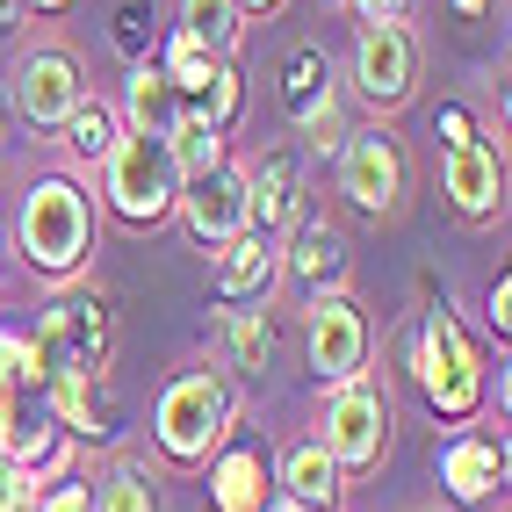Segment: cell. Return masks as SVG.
I'll return each instance as SVG.
<instances>
[{
	"label": "cell",
	"mask_w": 512,
	"mask_h": 512,
	"mask_svg": "<svg viewBox=\"0 0 512 512\" xmlns=\"http://www.w3.org/2000/svg\"><path fill=\"white\" fill-rule=\"evenodd\" d=\"M174 210L188 217V231L195 238H238L246 231V174L238 166H210V174H195V181H181V202Z\"/></svg>",
	"instance_id": "9"
},
{
	"label": "cell",
	"mask_w": 512,
	"mask_h": 512,
	"mask_svg": "<svg viewBox=\"0 0 512 512\" xmlns=\"http://www.w3.org/2000/svg\"><path fill=\"white\" fill-rule=\"evenodd\" d=\"M29 354H37V383L44 375H80V383H101V368H109V303L101 296H65L44 311L37 339H29Z\"/></svg>",
	"instance_id": "2"
},
{
	"label": "cell",
	"mask_w": 512,
	"mask_h": 512,
	"mask_svg": "<svg viewBox=\"0 0 512 512\" xmlns=\"http://www.w3.org/2000/svg\"><path fill=\"white\" fill-rule=\"evenodd\" d=\"M455 8H462V15H484V8H491V0H455Z\"/></svg>",
	"instance_id": "35"
},
{
	"label": "cell",
	"mask_w": 512,
	"mask_h": 512,
	"mask_svg": "<svg viewBox=\"0 0 512 512\" xmlns=\"http://www.w3.org/2000/svg\"><path fill=\"white\" fill-rule=\"evenodd\" d=\"M181 37H195L210 58H224L238 44V8L231 0H181Z\"/></svg>",
	"instance_id": "22"
},
{
	"label": "cell",
	"mask_w": 512,
	"mask_h": 512,
	"mask_svg": "<svg viewBox=\"0 0 512 512\" xmlns=\"http://www.w3.org/2000/svg\"><path fill=\"white\" fill-rule=\"evenodd\" d=\"M289 267H296V282H311V289L318 282H339V267H347V238H339L332 224H303Z\"/></svg>",
	"instance_id": "20"
},
{
	"label": "cell",
	"mask_w": 512,
	"mask_h": 512,
	"mask_svg": "<svg viewBox=\"0 0 512 512\" xmlns=\"http://www.w3.org/2000/svg\"><path fill=\"white\" fill-rule=\"evenodd\" d=\"M282 484H289L296 512H332V505H339V469H332L325 448H296V455L282 462Z\"/></svg>",
	"instance_id": "18"
},
{
	"label": "cell",
	"mask_w": 512,
	"mask_h": 512,
	"mask_svg": "<svg viewBox=\"0 0 512 512\" xmlns=\"http://www.w3.org/2000/svg\"><path fill=\"white\" fill-rule=\"evenodd\" d=\"M217 65H224V58H210L195 37H181V29H174V44H166V65H159V73H166V87L181 94V109H195L202 87L217 80Z\"/></svg>",
	"instance_id": "19"
},
{
	"label": "cell",
	"mask_w": 512,
	"mask_h": 512,
	"mask_svg": "<svg viewBox=\"0 0 512 512\" xmlns=\"http://www.w3.org/2000/svg\"><path fill=\"white\" fill-rule=\"evenodd\" d=\"M267 275H275V253H267V238H253V231L224 238V260H217V296H224V303L260 296Z\"/></svg>",
	"instance_id": "15"
},
{
	"label": "cell",
	"mask_w": 512,
	"mask_h": 512,
	"mask_svg": "<svg viewBox=\"0 0 512 512\" xmlns=\"http://www.w3.org/2000/svg\"><path fill=\"white\" fill-rule=\"evenodd\" d=\"M15 238H22V260L37 275H73L87 260V238H94V210L73 181H29L22 195V217H15Z\"/></svg>",
	"instance_id": "1"
},
{
	"label": "cell",
	"mask_w": 512,
	"mask_h": 512,
	"mask_svg": "<svg viewBox=\"0 0 512 512\" xmlns=\"http://www.w3.org/2000/svg\"><path fill=\"white\" fill-rule=\"evenodd\" d=\"M22 22V0H0V29H15Z\"/></svg>",
	"instance_id": "34"
},
{
	"label": "cell",
	"mask_w": 512,
	"mask_h": 512,
	"mask_svg": "<svg viewBox=\"0 0 512 512\" xmlns=\"http://www.w3.org/2000/svg\"><path fill=\"white\" fill-rule=\"evenodd\" d=\"M505 303H512V282H498V289H491V325H498V332H505Z\"/></svg>",
	"instance_id": "32"
},
{
	"label": "cell",
	"mask_w": 512,
	"mask_h": 512,
	"mask_svg": "<svg viewBox=\"0 0 512 512\" xmlns=\"http://www.w3.org/2000/svg\"><path fill=\"white\" fill-rule=\"evenodd\" d=\"M296 188H303V181H296V159H289V152H267L253 174H246V224H267V231L289 224Z\"/></svg>",
	"instance_id": "14"
},
{
	"label": "cell",
	"mask_w": 512,
	"mask_h": 512,
	"mask_svg": "<svg viewBox=\"0 0 512 512\" xmlns=\"http://www.w3.org/2000/svg\"><path fill=\"white\" fill-rule=\"evenodd\" d=\"M166 152H174L181 181H195V174H210V166H224V130H210L202 116H181L166 130Z\"/></svg>",
	"instance_id": "21"
},
{
	"label": "cell",
	"mask_w": 512,
	"mask_h": 512,
	"mask_svg": "<svg viewBox=\"0 0 512 512\" xmlns=\"http://www.w3.org/2000/svg\"><path fill=\"white\" fill-rule=\"evenodd\" d=\"M339 188H347L354 210H397L404 159H397V145L383 138V130H368V138H354L347 152H339Z\"/></svg>",
	"instance_id": "11"
},
{
	"label": "cell",
	"mask_w": 512,
	"mask_h": 512,
	"mask_svg": "<svg viewBox=\"0 0 512 512\" xmlns=\"http://www.w3.org/2000/svg\"><path fill=\"white\" fill-rule=\"evenodd\" d=\"M296 123L311 130V145H318V152H332V145H339V101H332V94H325V101H311V109H303Z\"/></svg>",
	"instance_id": "27"
},
{
	"label": "cell",
	"mask_w": 512,
	"mask_h": 512,
	"mask_svg": "<svg viewBox=\"0 0 512 512\" xmlns=\"http://www.w3.org/2000/svg\"><path fill=\"white\" fill-rule=\"evenodd\" d=\"M238 15H267V8H282V0H231Z\"/></svg>",
	"instance_id": "33"
},
{
	"label": "cell",
	"mask_w": 512,
	"mask_h": 512,
	"mask_svg": "<svg viewBox=\"0 0 512 512\" xmlns=\"http://www.w3.org/2000/svg\"><path fill=\"white\" fill-rule=\"evenodd\" d=\"M73 101H87V94H80V65L65 51H29L15 65V109H22V123H65Z\"/></svg>",
	"instance_id": "10"
},
{
	"label": "cell",
	"mask_w": 512,
	"mask_h": 512,
	"mask_svg": "<svg viewBox=\"0 0 512 512\" xmlns=\"http://www.w3.org/2000/svg\"><path fill=\"white\" fill-rule=\"evenodd\" d=\"M231 361L238 368H267V318L260 311H231Z\"/></svg>",
	"instance_id": "26"
},
{
	"label": "cell",
	"mask_w": 512,
	"mask_h": 512,
	"mask_svg": "<svg viewBox=\"0 0 512 512\" xmlns=\"http://www.w3.org/2000/svg\"><path fill=\"white\" fill-rule=\"evenodd\" d=\"M303 354H311V368L325 375V383H354L361 361H368V325L354 311V296H318L311 303V325H303Z\"/></svg>",
	"instance_id": "7"
},
{
	"label": "cell",
	"mask_w": 512,
	"mask_h": 512,
	"mask_svg": "<svg viewBox=\"0 0 512 512\" xmlns=\"http://www.w3.org/2000/svg\"><path fill=\"white\" fill-rule=\"evenodd\" d=\"M109 202L130 224H159L166 210H174L181 202V166H174V152H166V138H145V130L116 138V152H109Z\"/></svg>",
	"instance_id": "3"
},
{
	"label": "cell",
	"mask_w": 512,
	"mask_h": 512,
	"mask_svg": "<svg viewBox=\"0 0 512 512\" xmlns=\"http://www.w3.org/2000/svg\"><path fill=\"white\" fill-rule=\"evenodd\" d=\"M440 130H448V145H469V116L462 109H440Z\"/></svg>",
	"instance_id": "31"
},
{
	"label": "cell",
	"mask_w": 512,
	"mask_h": 512,
	"mask_svg": "<svg viewBox=\"0 0 512 512\" xmlns=\"http://www.w3.org/2000/svg\"><path fill=\"white\" fill-rule=\"evenodd\" d=\"M224 426H231V390L217 383L210 368L166 383V397H159V448L174 462H202L224 440Z\"/></svg>",
	"instance_id": "4"
},
{
	"label": "cell",
	"mask_w": 512,
	"mask_h": 512,
	"mask_svg": "<svg viewBox=\"0 0 512 512\" xmlns=\"http://www.w3.org/2000/svg\"><path fill=\"white\" fill-rule=\"evenodd\" d=\"M22 8H65V0H22Z\"/></svg>",
	"instance_id": "36"
},
{
	"label": "cell",
	"mask_w": 512,
	"mask_h": 512,
	"mask_svg": "<svg viewBox=\"0 0 512 512\" xmlns=\"http://www.w3.org/2000/svg\"><path fill=\"white\" fill-rule=\"evenodd\" d=\"M65 145L80 159H109L116 152V116L101 109V101H73V116H65Z\"/></svg>",
	"instance_id": "23"
},
{
	"label": "cell",
	"mask_w": 512,
	"mask_h": 512,
	"mask_svg": "<svg viewBox=\"0 0 512 512\" xmlns=\"http://www.w3.org/2000/svg\"><path fill=\"white\" fill-rule=\"evenodd\" d=\"M498 476H505V455H498V440H476V433H462L448 455H440V484H448L455 498H491L498 491Z\"/></svg>",
	"instance_id": "13"
},
{
	"label": "cell",
	"mask_w": 512,
	"mask_h": 512,
	"mask_svg": "<svg viewBox=\"0 0 512 512\" xmlns=\"http://www.w3.org/2000/svg\"><path fill=\"white\" fill-rule=\"evenodd\" d=\"M419 383H426V397H433V412H448V419L476 412V397H484V368H476L469 339L455 332L448 311L426 318V339H419Z\"/></svg>",
	"instance_id": "5"
},
{
	"label": "cell",
	"mask_w": 512,
	"mask_h": 512,
	"mask_svg": "<svg viewBox=\"0 0 512 512\" xmlns=\"http://www.w3.org/2000/svg\"><path fill=\"white\" fill-rule=\"evenodd\" d=\"M130 130H145V138H166V130H174L188 109H181V94L166 87V73L159 65H138V73H130Z\"/></svg>",
	"instance_id": "17"
},
{
	"label": "cell",
	"mask_w": 512,
	"mask_h": 512,
	"mask_svg": "<svg viewBox=\"0 0 512 512\" xmlns=\"http://www.w3.org/2000/svg\"><path fill=\"white\" fill-rule=\"evenodd\" d=\"M383 440H390V404L368 383H339L332 404H325V440H318L332 455V469H368L383 455Z\"/></svg>",
	"instance_id": "6"
},
{
	"label": "cell",
	"mask_w": 512,
	"mask_h": 512,
	"mask_svg": "<svg viewBox=\"0 0 512 512\" xmlns=\"http://www.w3.org/2000/svg\"><path fill=\"white\" fill-rule=\"evenodd\" d=\"M94 512H159V498H152V484H145V469H116L109 484L94 491Z\"/></svg>",
	"instance_id": "24"
},
{
	"label": "cell",
	"mask_w": 512,
	"mask_h": 512,
	"mask_svg": "<svg viewBox=\"0 0 512 512\" xmlns=\"http://www.w3.org/2000/svg\"><path fill=\"white\" fill-rule=\"evenodd\" d=\"M29 505V469L0 455V512H22Z\"/></svg>",
	"instance_id": "28"
},
{
	"label": "cell",
	"mask_w": 512,
	"mask_h": 512,
	"mask_svg": "<svg viewBox=\"0 0 512 512\" xmlns=\"http://www.w3.org/2000/svg\"><path fill=\"white\" fill-rule=\"evenodd\" d=\"M44 512H94V491H87V484H58V491L44 498Z\"/></svg>",
	"instance_id": "29"
},
{
	"label": "cell",
	"mask_w": 512,
	"mask_h": 512,
	"mask_svg": "<svg viewBox=\"0 0 512 512\" xmlns=\"http://www.w3.org/2000/svg\"><path fill=\"white\" fill-rule=\"evenodd\" d=\"M354 8H361V22H404L412 0H354Z\"/></svg>",
	"instance_id": "30"
},
{
	"label": "cell",
	"mask_w": 512,
	"mask_h": 512,
	"mask_svg": "<svg viewBox=\"0 0 512 512\" xmlns=\"http://www.w3.org/2000/svg\"><path fill=\"white\" fill-rule=\"evenodd\" d=\"M412 73H419V51H412V37H404V22H368L361 44H354L361 94L383 101V109H397V101L412 94Z\"/></svg>",
	"instance_id": "8"
},
{
	"label": "cell",
	"mask_w": 512,
	"mask_h": 512,
	"mask_svg": "<svg viewBox=\"0 0 512 512\" xmlns=\"http://www.w3.org/2000/svg\"><path fill=\"white\" fill-rule=\"evenodd\" d=\"M210 498H217V512H267V462L253 448H231L210 469Z\"/></svg>",
	"instance_id": "16"
},
{
	"label": "cell",
	"mask_w": 512,
	"mask_h": 512,
	"mask_svg": "<svg viewBox=\"0 0 512 512\" xmlns=\"http://www.w3.org/2000/svg\"><path fill=\"white\" fill-rule=\"evenodd\" d=\"M448 195L462 217H491L498 210V152L491 145H448Z\"/></svg>",
	"instance_id": "12"
},
{
	"label": "cell",
	"mask_w": 512,
	"mask_h": 512,
	"mask_svg": "<svg viewBox=\"0 0 512 512\" xmlns=\"http://www.w3.org/2000/svg\"><path fill=\"white\" fill-rule=\"evenodd\" d=\"M289 109L303 116V109H311V101H325V51H296L289 58Z\"/></svg>",
	"instance_id": "25"
},
{
	"label": "cell",
	"mask_w": 512,
	"mask_h": 512,
	"mask_svg": "<svg viewBox=\"0 0 512 512\" xmlns=\"http://www.w3.org/2000/svg\"><path fill=\"white\" fill-rule=\"evenodd\" d=\"M282 512H296V505H282Z\"/></svg>",
	"instance_id": "37"
}]
</instances>
